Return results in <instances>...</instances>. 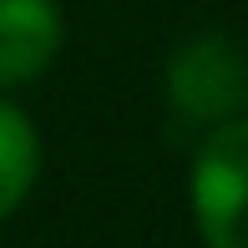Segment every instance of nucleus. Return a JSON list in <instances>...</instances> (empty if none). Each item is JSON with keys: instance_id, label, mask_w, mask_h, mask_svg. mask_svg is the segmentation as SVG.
Listing matches in <instances>:
<instances>
[{"instance_id": "2", "label": "nucleus", "mask_w": 248, "mask_h": 248, "mask_svg": "<svg viewBox=\"0 0 248 248\" xmlns=\"http://www.w3.org/2000/svg\"><path fill=\"white\" fill-rule=\"evenodd\" d=\"M243 167H248V122H223L202 137L187 177L193 228L202 248H248L243 228Z\"/></svg>"}, {"instance_id": "1", "label": "nucleus", "mask_w": 248, "mask_h": 248, "mask_svg": "<svg viewBox=\"0 0 248 248\" xmlns=\"http://www.w3.org/2000/svg\"><path fill=\"white\" fill-rule=\"evenodd\" d=\"M162 92L177 117L202 132L223 127V122H238L248 107V71H243L238 41L228 31H193L167 56Z\"/></svg>"}, {"instance_id": "3", "label": "nucleus", "mask_w": 248, "mask_h": 248, "mask_svg": "<svg viewBox=\"0 0 248 248\" xmlns=\"http://www.w3.org/2000/svg\"><path fill=\"white\" fill-rule=\"evenodd\" d=\"M66 46V20L56 0H0V92L46 76Z\"/></svg>"}, {"instance_id": "4", "label": "nucleus", "mask_w": 248, "mask_h": 248, "mask_svg": "<svg viewBox=\"0 0 248 248\" xmlns=\"http://www.w3.org/2000/svg\"><path fill=\"white\" fill-rule=\"evenodd\" d=\"M41 177V132L16 101L0 96V223L36 193Z\"/></svg>"}]
</instances>
